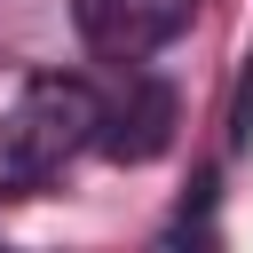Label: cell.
<instances>
[{"label": "cell", "mask_w": 253, "mask_h": 253, "mask_svg": "<svg viewBox=\"0 0 253 253\" xmlns=\"http://www.w3.org/2000/svg\"><path fill=\"white\" fill-rule=\"evenodd\" d=\"M198 16V0H71V24L79 40L103 55V63H142L158 55L166 40H182Z\"/></svg>", "instance_id": "2"}, {"label": "cell", "mask_w": 253, "mask_h": 253, "mask_svg": "<svg viewBox=\"0 0 253 253\" xmlns=\"http://www.w3.org/2000/svg\"><path fill=\"white\" fill-rule=\"evenodd\" d=\"M166 142H174V87L150 79V71H126V95L103 103V134H95V150L119 158V166H142V158H158Z\"/></svg>", "instance_id": "3"}, {"label": "cell", "mask_w": 253, "mask_h": 253, "mask_svg": "<svg viewBox=\"0 0 253 253\" xmlns=\"http://www.w3.org/2000/svg\"><path fill=\"white\" fill-rule=\"evenodd\" d=\"M95 134H103V95L79 71H40L0 111V166L16 182H47L79 150H95Z\"/></svg>", "instance_id": "1"}]
</instances>
